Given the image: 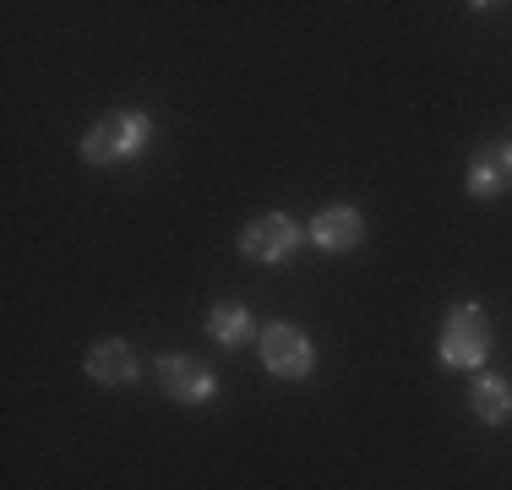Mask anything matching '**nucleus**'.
<instances>
[{
	"instance_id": "f257e3e1",
	"label": "nucleus",
	"mask_w": 512,
	"mask_h": 490,
	"mask_svg": "<svg viewBox=\"0 0 512 490\" xmlns=\"http://www.w3.org/2000/svg\"><path fill=\"white\" fill-rule=\"evenodd\" d=\"M142 142H148V115H104L99 126L82 137V153H88L93 164H115V158L142 153Z\"/></svg>"
},
{
	"instance_id": "f03ea898",
	"label": "nucleus",
	"mask_w": 512,
	"mask_h": 490,
	"mask_svg": "<svg viewBox=\"0 0 512 490\" xmlns=\"http://www.w3.org/2000/svg\"><path fill=\"white\" fill-rule=\"evenodd\" d=\"M485 349H491V327H485L480 305H458L442 327V360L447 365H480Z\"/></svg>"
},
{
	"instance_id": "7ed1b4c3",
	"label": "nucleus",
	"mask_w": 512,
	"mask_h": 490,
	"mask_svg": "<svg viewBox=\"0 0 512 490\" xmlns=\"http://www.w3.org/2000/svg\"><path fill=\"white\" fill-rule=\"evenodd\" d=\"M262 365L273 376L300 382V376L311 371V343H306V333H295V327H267V333H262Z\"/></svg>"
},
{
	"instance_id": "20e7f679",
	"label": "nucleus",
	"mask_w": 512,
	"mask_h": 490,
	"mask_svg": "<svg viewBox=\"0 0 512 490\" xmlns=\"http://www.w3.org/2000/svg\"><path fill=\"white\" fill-rule=\"evenodd\" d=\"M158 376H164V392L175 403H207L218 392V376L207 371L202 360H191V354H169V360L158 365Z\"/></svg>"
},
{
	"instance_id": "39448f33",
	"label": "nucleus",
	"mask_w": 512,
	"mask_h": 490,
	"mask_svg": "<svg viewBox=\"0 0 512 490\" xmlns=\"http://www.w3.org/2000/svg\"><path fill=\"white\" fill-rule=\"evenodd\" d=\"M300 245V229L289 224L284 213H267V218H256V224L240 235V251L251 256V262H284L289 251Z\"/></svg>"
},
{
	"instance_id": "423d86ee",
	"label": "nucleus",
	"mask_w": 512,
	"mask_h": 490,
	"mask_svg": "<svg viewBox=\"0 0 512 490\" xmlns=\"http://www.w3.org/2000/svg\"><path fill=\"white\" fill-rule=\"evenodd\" d=\"M360 235H365V224H360L355 207H327V213H316V224H311V240L322 245V251H355Z\"/></svg>"
},
{
	"instance_id": "0eeeda50",
	"label": "nucleus",
	"mask_w": 512,
	"mask_h": 490,
	"mask_svg": "<svg viewBox=\"0 0 512 490\" xmlns=\"http://www.w3.org/2000/svg\"><path fill=\"white\" fill-rule=\"evenodd\" d=\"M88 376L104 382V387H126L131 376H137V354H131V343H120V338L99 343V349L88 354Z\"/></svg>"
},
{
	"instance_id": "6e6552de",
	"label": "nucleus",
	"mask_w": 512,
	"mask_h": 490,
	"mask_svg": "<svg viewBox=\"0 0 512 490\" xmlns=\"http://www.w3.org/2000/svg\"><path fill=\"white\" fill-rule=\"evenodd\" d=\"M502 186H512V147H485L469 164V191L474 196H496Z\"/></svg>"
},
{
	"instance_id": "1a4fd4ad",
	"label": "nucleus",
	"mask_w": 512,
	"mask_h": 490,
	"mask_svg": "<svg viewBox=\"0 0 512 490\" xmlns=\"http://www.w3.org/2000/svg\"><path fill=\"white\" fill-rule=\"evenodd\" d=\"M469 403H474V414H480L485 425L512 420V387L496 382V376H480V382H474V392H469Z\"/></svg>"
},
{
	"instance_id": "9d476101",
	"label": "nucleus",
	"mask_w": 512,
	"mask_h": 490,
	"mask_svg": "<svg viewBox=\"0 0 512 490\" xmlns=\"http://www.w3.org/2000/svg\"><path fill=\"white\" fill-rule=\"evenodd\" d=\"M207 327H213V338L224 343V349H235V343H246V338H251V316L240 311V305H218Z\"/></svg>"
}]
</instances>
